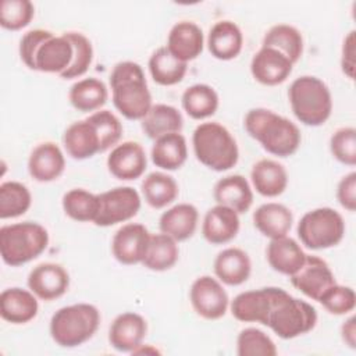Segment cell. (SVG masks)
<instances>
[{
  "label": "cell",
  "instance_id": "obj_1",
  "mask_svg": "<svg viewBox=\"0 0 356 356\" xmlns=\"http://www.w3.org/2000/svg\"><path fill=\"white\" fill-rule=\"evenodd\" d=\"M243 125L246 132L270 154L288 157L300 146L302 135L298 125L273 110L263 107L249 110Z\"/></svg>",
  "mask_w": 356,
  "mask_h": 356
},
{
  "label": "cell",
  "instance_id": "obj_2",
  "mask_svg": "<svg viewBox=\"0 0 356 356\" xmlns=\"http://www.w3.org/2000/svg\"><path fill=\"white\" fill-rule=\"evenodd\" d=\"M110 86L115 108L128 120H142L153 106L143 70L138 63L115 64L110 74Z\"/></svg>",
  "mask_w": 356,
  "mask_h": 356
},
{
  "label": "cell",
  "instance_id": "obj_3",
  "mask_svg": "<svg viewBox=\"0 0 356 356\" xmlns=\"http://www.w3.org/2000/svg\"><path fill=\"white\" fill-rule=\"evenodd\" d=\"M317 323L316 309L282 288L273 286L271 307L266 325L282 339H292L312 331Z\"/></svg>",
  "mask_w": 356,
  "mask_h": 356
},
{
  "label": "cell",
  "instance_id": "obj_4",
  "mask_svg": "<svg viewBox=\"0 0 356 356\" xmlns=\"http://www.w3.org/2000/svg\"><path fill=\"white\" fill-rule=\"evenodd\" d=\"M196 159L207 168L227 171L239 159V149L231 132L218 122H202L192 135Z\"/></svg>",
  "mask_w": 356,
  "mask_h": 356
},
{
  "label": "cell",
  "instance_id": "obj_5",
  "mask_svg": "<svg viewBox=\"0 0 356 356\" xmlns=\"http://www.w3.org/2000/svg\"><path fill=\"white\" fill-rule=\"evenodd\" d=\"M289 104L295 117L305 125H323L332 111V96L320 78L302 75L296 78L288 90Z\"/></svg>",
  "mask_w": 356,
  "mask_h": 356
},
{
  "label": "cell",
  "instance_id": "obj_6",
  "mask_svg": "<svg viewBox=\"0 0 356 356\" xmlns=\"http://www.w3.org/2000/svg\"><path fill=\"white\" fill-rule=\"evenodd\" d=\"M100 313L90 303H75L58 309L50 318V335L61 348H75L97 331Z\"/></svg>",
  "mask_w": 356,
  "mask_h": 356
},
{
  "label": "cell",
  "instance_id": "obj_7",
  "mask_svg": "<svg viewBox=\"0 0 356 356\" xmlns=\"http://www.w3.org/2000/svg\"><path fill=\"white\" fill-rule=\"evenodd\" d=\"M47 245V229L38 222L24 221L0 228V254L8 266L17 267L36 259Z\"/></svg>",
  "mask_w": 356,
  "mask_h": 356
},
{
  "label": "cell",
  "instance_id": "obj_8",
  "mask_svg": "<svg viewBox=\"0 0 356 356\" xmlns=\"http://www.w3.org/2000/svg\"><path fill=\"white\" fill-rule=\"evenodd\" d=\"M300 242L312 249L321 250L337 246L345 234L342 216L331 207H318L303 214L296 228Z\"/></svg>",
  "mask_w": 356,
  "mask_h": 356
},
{
  "label": "cell",
  "instance_id": "obj_9",
  "mask_svg": "<svg viewBox=\"0 0 356 356\" xmlns=\"http://www.w3.org/2000/svg\"><path fill=\"white\" fill-rule=\"evenodd\" d=\"M100 210L95 220L97 227H110L134 218L140 209V196L132 186H117L99 195Z\"/></svg>",
  "mask_w": 356,
  "mask_h": 356
},
{
  "label": "cell",
  "instance_id": "obj_10",
  "mask_svg": "<svg viewBox=\"0 0 356 356\" xmlns=\"http://www.w3.org/2000/svg\"><path fill=\"white\" fill-rule=\"evenodd\" d=\"M189 299L193 310L206 320L221 318L229 305L227 291L217 278L210 275H202L192 282Z\"/></svg>",
  "mask_w": 356,
  "mask_h": 356
},
{
  "label": "cell",
  "instance_id": "obj_11",
  "mask_svg": "<svg viewBox=\"0 0 356 356\" xmlns=\"http://www.w3.org/2000/svg\"><path fill=\"white\" fill-rule=\"evenodd\" d=\"M289 280L296 289L313 300H318L330 286L337 284L334 273L327 261L310 254L306 256L302 267L292 274Z\"/></svg>",
  "mask_w": 356,
  "mask_h": 356
},
{
  "label": "cell",
  "instance_id": "obj_12",
  "mask_svg": "<svg viewBox=\"0 0 356 356\" xmlns=\"http://www.w3.org/2000/svg\"><path fill=\"white\" fill-rule=\"evenodd\" d=\"M150 232L147 228L138 222H128L117 229L111 241V252L117 261L121 264L142 263L149 241Z\"/></svg>",
  "mask_w": 356,
  "mask_h": 356
},
{
  "label": "cell",
  "instance_id": "obj_13",
  "mask_svg": "<svg viewBox=\"0 0 356 356\" xmlns=\"http://www.w3.org/2000/svg\"><path fill=\"white\" fill-rule=\"evenodd\" d=\"M146 167L147 159L145 149L134 140H125L114 146L107 157V168L117 179H136L143 175Z\"/></svg>",
  "mask_w": 356,
  "mask_h": 356
},
{
  "label": "cell",
  "instance_id": "obj_14",
  "mask_svg": "<svg viewBox=\"0 0 356 356\" xmlns=\"http://www.w3.org/2000/svg\"><path fill=\"white\" fill-rule=\"evenodd\" d=\"M28 288L42 300L50 302L63 296L70 286L67 270L57 263H40L28 274Z\"/></svg>",
  "mask_w": 356,
  "mask_h": 356
},
{
  "label": "cell",
  "instance_id": "obj_15",
  "mask_svg": "<svg viewBox=\"0 0 356 356\" xmlns=\"http://www.w3.org/2000/svg\"><path fill=\"white\" fill-rule=\"evenodd\" d=\"M147 332L146 320L134 312L118 314L108 330V342L118 352H134L138 349Z\"/></svg>",
  "mask_w": 356,
  "mask_h": 356
},
{
  "label": "cell",
  "instance_id": "obj_16",
  "mask_svg": "<svg viewBox=\"0 0 356 356\" xmlns=\"http://www.w3.org/2000/svg\"><path fill=\"white\" fill-rule=\"evenodd\" d=\"M292 63L277 49L261 46L250 61L253 78L267 86L280 85L292 72Z\"/></svg>",
  "mask_w": 356,
  "mask_h": 356
},
{
  "label": "cell",
  "instance_id": "obj_17",
  "mask_svg": "<svg viewBox=\"0 0 356 356\" xmlns=\"http://www.w3.org/2000/svg\"><path fill=\"white\" fill-rule=\"evenodd\" d=\"M74 57V47L68 38L63 33L60 36H49L36 50L33 60V70L49 74H63L71 64Z\"/></svg>",
  "mask_w": 356,
  "mask_h": 356
},
{
  "label": "cell",
  "instance_id": "obj_18",
  "mask_svg": "<svg viewBox=\"0 0 356 356\" xmlns=\"http://www.w3.org/2000/svg\"><path fill=\"white\" fill-rule=\"evenodd\" d=\"M65 168V157L54 142H42L33 147L28 159V171L38 182L57 179Z\"/></svg>",
  "mask_w": 356,
  "mask_h": 356
},
{
  "label": "cell",
  "instance_id": "obj_19",
  "mask_svg": "<svg viewBox=\"0 0 356 356\" xmlns=\"http://www.w3.org/2000/svg\"><path fill=\"white\" fill-rule=\"evenodd\" d=\"M203 44L202 28L192 21H179L170 29L165 47L174 57L188 63L200 56Z\"/></svg>",
  "mask_w": 356,
  "mask_h": 356
},
{
  "label": "cell",
  "instance_id": "obj_20",
  "mask_svg": "<svg viewBox=\"0 0 356 356\" xmlns=\"http://www.w3.org/2000/svg\"><path fill=\"white\" fill-rule=\"evenodd\" d=\"M241 227L239 214L222 204H216L204 214L202 234L209 243L222 245L232 241Z\"/></svg>",
  "mask_w": 356,
  "mask_h": 356
},
{
  "label": "cell",
  "instance_id": "obj_21",
  "mask_svg": "<svg viewBox=\"0 0 356 356\" xmlns=\"http://www.w3.org/2000/svg\"><path fill=\"white\" fill-rule=\"evenodd\" d=\"M271 299L273 286L241 292L231 303V314L243 323H260L266 325Z\"/></svg>",
  "mask_w": 356,
  "mask_h": 356
},
{
  "label": "cell",
  "instance_id": "obj_22",
  "mask_svg": "<svg viewBox=\"0 0 356 356\" xmlns=\"http://www.w3.org/2000/svg\"><path fill=\"white\" fill-rule=\"evenodd\" d=\"M38 296L29 289L7 288L0 293V316L11 324H25L38 314Z\"/></svg>",
  "mask_w": 356,
  "mask_h": 356
},
{
  "label": "cell",
  "instance_id": "obj_23",
  "mask_svg": "<svg viewBox=\"0 0 356 356\" xmlns=\"http://www.w3.org/2000/svg\"><path fill=\"white\" fill-rule=\"evenodd\" d=\"M63 143L75 160H85L100 153V138L95 125L88 120L72 122L63 135Z\"/></svg>",
  "mask_w": 356,
  "mask_h": 356
},
{
  "label": "cell",
  "instance_id": "obj_24",
  "mask_svg": "<svg viewBox=\"0 0 356 356\" xmlns=\"http://www.w3.org/2000/svg\"><path fill=\"white\" fill-rule=\"evenodd\" d=\"M213 196L217 204L227 206L238 214L246 213L253 203L250 184L241 174H232L218 179L214 185Z\"/></svg>",
  "mask_w": 356,
  "mask_h": 356
},
{
  "label": "cell",
  "instance_id": "obj_25",
  "mask_svg": "<svg viewBox=\"0 0 356 356\" xmlns=\"http://www.w3.org/2000/svg\"><path fill=\"white\" fill-rule=\"evenodd\" d=\"M266 254L270 267L288 277L302 267L307 256L302 246L288 235L271 239L267 245Z\"/></svg>",
  "mask_w": 356,
  "mask_h": 356
},
{
  "label": "cell",
  "instance_id": "obj_26",
  "mask_svg": "<svg viewBox=\"0 0 356 356\" xmlns=\"http://www.w3.org/2000/svg\"><path fill=\"white\" fill-rule=\"evenodd\" d=\"M213 267L218 281L236 286L248 281L252 271V261L245 250L227 248L216 256Z\"/></svg>",
  "mask_w": 356,
  "mask_h": 356
},
{
  "label": "cell",
  "instance_id": "obj_27",
  "mask_svg": "<svg viewBox=\"0 0 356 356\" xmlns=\"http://www.w3.org/2000/svg\"><path fill=\"white\" fill-rule=\"evenodd\" d=\"M243 46V35L239 26L228 19L216 22L207 36V47L213 57L218 60L235 58Z\"/></svg>",
  "mask_w": 356,
  "mask_h": 356
},
{
  "label": "cell",
  "instance_id": "obj_28",
  "mask_svg": "<svg viewBox=\"0 0 356 356\" xmlns=\"http://www.w3.org/2000/svg\"><path fill=\"white\" fill-rule=\"evenodd\" d=\"M199 211L191 203H178L165 210L159 220L163 234L174 238L177 242L189 239L197 227Z\"/></svg>",
  "mask_w": 356,
  "mask_h": 356
},
{
  "label": "cell",
  "instance_id": "obj_29",
  "mask_svg": "<svg viewBox=\"0 0 356 356\" xmlns=\"http://www.w3.org/2000/svg\"><path fill=\"white\" fill-rule=\"evenodd\" d=\"M250 179L257 193L266 197H275L286 189L288 172L281 163L261 159L253 164Z\"/></svg>",
  "mask_w": 356,
  "mask_h": 356
},
{
  "label": "cell",
  "instance_id": "obj_30",
  "mask_svg": "<svg viewBox=\"0 0 356 356\" xmlns=\"http://www.w3.org/2000/svg\"><path fill=\"white\" fill-rule=\"evenodd\" d=\"M293 222L292 211L281 203L268 202L256 209L253 213L254 227L267 238L277 239L286 236Z\"/></svg>",
  "mask_w": 356,
  "mask_h": 356
},
{
  "label": "cell",
  "instance_id": "obj_31",
  "mask_svg": "<svg viewBox=\"0 0 356 356\" xmlns=\"http://www.w3.org/2000/svg\"><path fill=\"white\" fill-rule=\"evenodd\" d=\"M152 161L163 170H178L184 165L188 157L186 139L179 132L167 134L154 140L152 146Z\"/></svg>",
  "mask_w": 356,
  "mask_h": 356
},
{
  "label": "cell",
  "instance_id": "obj_32",
  "mask_svg": "<svg viewBox=\"0 0 356 356\" xmlns=\"http://www.w3.org/2000/svg\"><path fill=\"white\" fill-rule=\"evenodd\" d=\"M140 121L143 132L153 140L167 134L181 132L184 127V118L181 111L174 106L164 103L153 104Z\"/></svg>",
  "mask_w": 356,
  "mask_h": 356
},
{
  "label": "cell",
  "instance_id": "obj_33",
  "mask_svg": "<svg viewBox=\"0 0 356 356\" xmlns=\"http://www.w3.org/2000/svg\"><path fill=\"white\" fill-rule=\"evenodd\" d=\"M107 97L108 90L106 83L95 76L76 81L68 92L70 103L74 108L82 113L100 110V107L107 102Z\"/></svg>",
  "mask_w": 356,
  "mask_h": 356
},
{
  "label": "cell",
  "instance_id": "obj_34",
  "mask_svg": "<svg viewBox=\"0 0 356 356\" xmlns=\"http://www.w3.org/2000/svg\"><path fill=\"white\" fill-rule=\"evenodd\" d=\"M188 63L174 57L170 50L159 47L149 58V72L153 81L161 86H171L179 83L186 74Z\"/></svg>",
  "mask_w": 356,
  "mask_h": 356
},
{
  "label": "cell",
  "instance_id": "obj_35",
  "mask_svg": "<svg viewBox=\"0 0 356 356\" xmlns=\"http://www.w3.org/2000/svg\"><path fill=\"white\" fill-rule=\"evenodd\" d=\"M181 103L191 118L203 120L217 111L218 95L207 83H195L184 90Z\"/></svg>",
  "mask_w": 356,
  "mask_h": 356
},
{
  "label": "cell",
  "instance_id": "obj_36",
  "mask_svg": "<svg viewBox=\"0 0 356 356\" xmlns=\"http://www.w3.org/2000/svg\"><path fill=\"white\" fill-rule=\"evenodd\" d=\"M261 46L273 47L281 51L292 64L303 54V38L299 29L288 24L271 26L263 38Z\"/></svg>",
  "mask_w": 356,
  "mask_h": 356
},
{
  "label": "cell",
  "instance_id": "obj_37",
  "mask_svg": "<svg viewBox=\"0 0 356 356\" xmlns=\"http://www.w3.org/2000/svg\"><path fill=\"white\" fill-rule=\"evenodd\" d=\"M140 188L146 203L153 209H163L172 203L178 196L177 181L161 171L147 174L143 178Z\"/></svg>",
  "mask_w": 356,
  "mask_h": 356
},
{
  "label": "cell",
  "instance_id": "obj_38",
  "mask_svg": "<svg viewBox=\"0 0 356 356\" xmlns=\"http://www.w3.org/2000/svg\"><path fill=\"white\" fill-rule=\"evenodd\" d=\"M179 249L177 241L167 234H153L142 260V264L153 271L170 270L178 260Z\"/></svg>",
  "mask_w": 356,
  "mask_h": 356
},
{
  "label": "cell",
  "instance_id": "obj_39",
  "mask_svg": "<svg viewBox=\"0 0 356 356\" xmlns=\"http://www.w3.org/2000/svg\"><path fill=\"white\" fill-rule=\"evenodd\" d=\"M61 203L64 213L79 222H95L100 210L99 195L82 188H74L65 192Z\"/></svg>",
  "mask_w": 356,
  "mask_h": 356
},
{
  "label": "cell",
  "instance_id": "obj_40",
  "mask_svg": "<svg viewBox=\"0 0 356 356\" xmlns=\"http://www.w3.org/2000/svg\"><path fill=\"white\" fill-rule=\"evenodd\" d=\"M32 196L29 189L17 181H7L0 185V218H14L26 213Z\"/></svg>",
  "mask_w": 356,
  "mask_h": 356
},
{
  "label": "cell",
  "instance_id": "obj_41",
  "mask_svg": "<svg viewBox=\"0 0 356 356\" xmlns=\"http://www.w3.org/2000/svg\"><path fill=\"white\" fill-rule=\"evenodd\" d=\"M236 353L239 356H275L277 346L266 332L249 327L238 335Z\"/></svg>",
  "mask_w": 356,
  "mask_h": 356
},
{
  "label": "cell",
  "instance_id": "obj_42",
  "mask_svg": "<svg viewBox=\"0 0 356 356\" xmlns=\"http://www.w3.org/2000/svg\"><path fill=\"white\" fill-rule=\"evenodd\" d=\"M74 47V57L70 67L60 75L64 79H74L82 76L92 64L93 47L90 40L79 32H65L64 33Z\"/></svg>",
  "mask_w": 356,
  "mask_h": 356
},
{
  "label": "cell",
  "instance_id": "obj_43",
  "mask_svg": "<svg viewBox=\"0 0 356 356\" xmlns=\"http://www.w3.org/2000/svg\"><path fill=\"white\" fill-rule=\"evenodd\" d=\"M35 7L29 0H3L0 3V25L8 31L25 28L33 18Z\"/></svg>",
  "mask_w": 356,
  "mask_h": 356
},
{
  "label": "cell",
  "instance_id": "obj_44",
  "mask_svg": "<svg viewBox=\"0 0 356 356\" xmlns=\"http://www.w3.org/2000/svg\"><path fill=\"white\" fill-rule=\"evenodd\" d=\"M88 120L95 125L100 138V153L117 145L122 135V124L110 110H99L92 113Z\"/></svg>",
  "mask_w": 356,
  "mask_h": 356
},
{
  "label": "cell",
  "instance_id": "obj_45",
  "mask_svg": "<svg viewBox=\"0 0 356 356\" xmlns=\"http://www.w3.org/2000/svg\"><path fill=\"white\" fill-rule=\"evenodd\" d=\"M331 314H346L355 309L356 295L350 286L334 284L317 300Z\"/></svg>",
  "mask_w": 356,
  "mask_h": 356
},
{
  "label": "cell",
  "instance_id": "obj_46",
  "mask_svg": "<svg viewBox=\"0 0 356 356\" xmlns=\"http://www.w3.org/2000/svg\"><path fill=\"white\" fill-rule=\"evenodd\" d=\"M330 150L339 163L353 167L356 164V129L353 127L337 129L330 139Z\"/></svg>",
  "mask_w": 356,
  "mask_h": 356
},
{
  "label": "cell",
  "instance_id": "obj_47",
  "mask_svg": "<svg viewBox=\"0 0 356 356\" xmlns=\"http://www.w3.org/2000/svg\"><path fill=\"white\" fill-rule=\"evenodd\" d=\"M53 33L46 29H32L28 31L19 40V56L24 64L33 70V60H35V53L38 47Z\"/></svg>",
  "mask_w": 356,
  "mask_h": 356
},
{
  "label": "cell",
  "instance_id": "obj_48",
  "mask_svg": "<svg viewBox=\"0 0 356 356\" xmlns=\"http://www.w3.org/2000/svg\"><path fill=\"white\" fill-rule=\"evenodd\" d=\"M337 199L348 211L356 210V172L352 171L341 178L337 186Z\"/></svg>",
  "mask_w": 356,
  "mask_h": 356
},
{
  "label": "cell",
  "instance_id": "obj_49",
  "mask_svg": "<svg viewBox=\"0 0 356 356\" xmlns=\"http://www.w3.org/2000/svg\"><path fill=\"white\" fill-rule=\"evenodd\" d=\"M355 31H350L343 39L341 57L342 72L350 79L355 78Z\"/></svg>",
  "mask_w": 356,
  "mask_h": 356
},
{
  "label": "cell",
  "instance_id": "obj_50",
  "mask_svg": "<svg viewBox=\"0 0 356 356\" xmlns=\"http://www.w3.org/2000/svg\"><path fill=\"white\" fill-rule=\"evenodd\" d=\"M341 335L343 342L349 346V348H355L356 346V318L352 316L349 317L341 327Z\"/></svg>",
  "mask_w": 356,
  "mask_h": 356
}]
</instances>
